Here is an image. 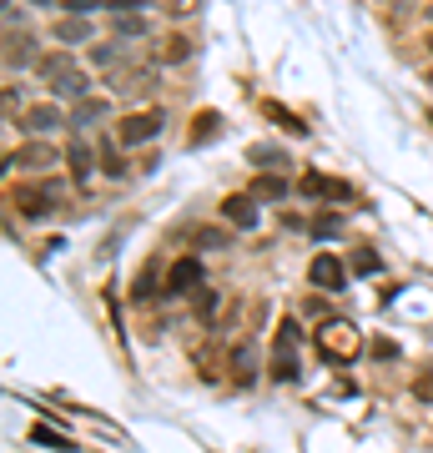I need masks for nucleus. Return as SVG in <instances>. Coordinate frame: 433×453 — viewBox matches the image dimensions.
Returning <instances> with one entry per match:
<instances>
[{"label": "nucleus", "instance_id": "nucleus-29", "mask_svg": "<svg viewBox=\"0 0 433 453\" xmlns=\"http://www.w3.org/2000/svg\"><path fill=\"white\" fill-rule=\"evenodd\" d=\"M414 398H418V403H433V372L414 378Z\"/></svg>", "mask_w": 433, "mask_h": 453}, {"label": "nucleus", "instance_id": "nucleus-26", "mask_svg": "<svg viewBox=\"0 0 433 453\" xmlns=\"http://www.w3.org/2000/svg\"><path fill=\"white\" fill-rule=\"evenodd\" d=\"M197 318H202V323H212V318H217V292H212V288L197 292Z\"/></svg>", "mask_w": 433, "mask_h": 453}, {"label": "nucleus", "instance_id": "nucleus-8", "mask_svg": "<svg viewBox=\"0 0 433 453\" xmlns=\"http://www.w3.org/2000/svg\"><path fill=\"white\" fill-rule=\"evenodd\" d=\"M322 353L328 357H353L358 353V333L348 323H328L322 327Z\"/></svg>", "mask_w": 433, "mask_h": 453}, {"label": "nucleus", "instance_id": "nucleus-21", "mask_svg": "<svg viewBox=\"0 0 433 453\" xmlns=\"http://www.w3.org/2000/svg\"><path fill=\"white\" fill-rule=\"evenodd\" d=\"M151 20L146 16H131V11H116V35H146Z\"/></svg>", "mask_w": 433, "mask_h": 453}, {"label": "nucleus", "instance_id": "nucleus-18", "mask_svg": "<svg viewBox=\"0 0 433 453\" xmlns=\"http://www.w3.org/2000/svg\"><path fill=\"white\" fill-rule=\"evenodd\" d=\"M262 111L273 116V121H277L282 131H292V136H307V127H303V121H298V116L288 111V106H277V101H262Z\"/></svg>", "mask_w": 433, "mask_h": 453}, {"label": "nucleus", "instance_id": "nucleus-25", "mask_svg": "<svg viewBox=\"0 0 433 453\" xmlns=\"http://www.w3.org/2000/svg\"><path fill=\"white\" fill-rule=\"evenodd\" d=\"M247 157H252L257 166H282V162H288V157H282V151H277V146H252V151H247Z\"/></svg>", "mask_w": 433, "mask_h": 453}, {"label": "nucleus", "instance_id": "nucleus-11", "mask_svg": "<svg viewBox=\"0 0 433 453\" xmlns=\"http://www.w3.org/2000/svg\"><path fill=\"white\" fill-rule=\"evenodd\" d=\"M66 166H71V177L76 181H91V166H97V146L91 142H66Z\"/></svg>", "mask_w": 433, "mask_h": 453}, {"label": "nucleus", "instance_id": "nucleus-20", "mask_svg": "<svg viewBox=\"0 0 433 453\" xmlns=\"http://www.w3.org/2000/svg\"><path fill=\"white\" fill-rule=\"evenodd\" d=\"M222 131V116L217 111H197V121H192V142H212Z\"/></svg>", "mask_w": 433, "mask_h": 453}, {"label": "nucleus", "instance_id": "nucleus-16", "mask_svg": "<svg viewBox=\"0 0 433 453\" xmlns=\"http://www.w3.org/2000/svg\"><path fill=\"white\" fill-rule=\"evenodd\" d=\"M187 56H192V41H187V35H166V41L157 46V61L161 65H182Z\"/></svg>", "mask_w": 433, "mask_h": 453}, {"label": "nucleus", "instance_id": "nucleus-1", "mask_svg": "<svg viewBox=\"0 0 433 453\" xmlns=\"http://www.w3.org/2000/svg\"><path fill=\"white\" fill-rule=\"evenodd\" d=\"M11 202H16V211L26 217V222H50V217L61 211V202H66V181L61 177L20 181L16 192H11Z\"/></svg>", "mask_w": 433, "mask_h": 453}, {"label": "nucleus", "instance_id": "nucleus-23", "mask_svg": "<svg viewBox=\"0 0 433 453\" xmlns=\"http://www.w3.org/2000/svg\"><path fill=\"white\" fill-rule=\"evenodd\" d=\"M66 65H76V61H71L66 50H56V56H41V61H35V71H41V76H46V81H50V76H61Z\"/></svg>", "mask_w": 433, "mask_h": 453}, {"label": "nucleus", "instance_id": "nucleus-2", "mask_svg": "<svg viewBox=\"0 0 433 453\" xmlns=\"http://www.w3.org/2000/svg\"><path fill=\"white\" fill-rule=\"evenodd\" d=\"M157 131H161V111L157 106H146V111H131V116L116 121V142L121 146H146Z\"/></svg>", "mask_w": 433, "mask_h": 453}, {"label": "nucleus", "instance_id": "nucleus-10", "mask_svg": "<svg viewBox=\"0 0 433 453\" xmlns=\"http://www.w3.org/2000/svg\"><path fill=\"white\" fill-rule=\"evenodd\" d=\"M61 121H66V116H61V106H56V101H41V106H31V111L20 116V127L31 131V136H46V131H56Z\"/></svg>", "mask_w": 433, "mask_h": 453}, {"label": "nucleus", "instance_id": "nucleus-24", "mask_svg": "<svg viewBox=\"0 0 433 453\" xmlns=\"http://www.w3.org/2000/svg\"><path fill=\"white\" fill-rule=\"evenodd\" d=\"M116 61H121V56H116L112 41H106V46H91V65H97V71H116Z\"/></svg>", "mask_w": 433, "mask_h": 453}, {"label": "nucleus", "instance_id": "nucleus-3", "mask_svg": "<svg viewBox=\"0 0 433 453\" xmlns=\"http://www.w3.org/2000/svg\"><path fill=\"white\" fill-rule=\"evenodd\" d=\"M197 292H202V262L177 257L172 267H166V288H161V297H197Z\"/></svg>", "mask_w": 433, "mask_h": 453}, {"label": "nucleus", "instance_id": "nucleus-7", "mask_svg": "<svg viewBox=\"0 0 433 453\" xmlns=\"http://www.w3.org/2000/svg\"><path fill=\"white\" fill-rule=\"evenodd\" d=\"M61 162V151H56V146L50 142H31V146H20V151H11V157H5V166H11V172H41V166H56Z\"/></svg>", "mask_w": 433, "mask_h": 453}, {"label": "nucleus", "instance_id": "nucleus-28", "mask_svg": "<svg viewBox=\"0 0 433 453\" xmlns=\"http://www.w3.org/2000/svg\"><path fill=\"white\" fill-rule=\"evenodd\" d=\"M222 242H227L222 226H202V232H197V247H222Z\"/></svg>", "mask_w": 433, "mask_h": 453}, {"label": "nucleus", "instance_id": "nucleus-5", "mask_svg": "<svg viewBox=\"0 0 433 453\" xmlns=\"http://www.w3.org/2000/svg\"><path fill=\"white\" fill-rule=\"evenodd\" d=\"M348 262L343 257H333V252H322V257H313V267H307V277H313V288H322V292H343L348 288Z\"/></svg>", "mask_w": 433, "mask_h": 453}, {"label": "nucleus", "instance_id": "nucleus-22", "mask_svg": "<svg viewBox=\"0 0 433 453\" xmlns=\"http://www.w3.org/2000/svg\"><path fill=\"white\" fill-rule=\"evenodd\" d=\"M378 267H383V257H378L373 247H358V252H353V273H358V277H373Z\"/></svg>", "mask_w": 433, "mask_h": 453}, {"label": "nucleus", "instance_id": "nucleus-14", "mask_svg": "<svg viewBox=\"0 0 433 453\" xmlns=\"http://www.w3.org/2000/svg\"><path fill=\"white\" fill-rule=\"evenodd\" d=\"M86 71H81V65H66L61 76H50V96H61V101H81L86 96Z\"/></svg>", "mask_w": 433, "mask_h": 453}, {"label": "nucleus", "instance_id": "nucleus-17", "mask_svg": "<svg viewBox=\"0 0 433 453\" xmlns=\"http://www.w3.org/2000/svg\"><path fill=\"white\" fill-rule=\"evenodd\" d=\"M252 196L257 202H282V196H288V181L282 177H252Z\"/></svg>", "mask_w": 433, "mask_h": 453}, {"label": "nucleus", "instance_id": "nucleus-4", "mask_svg": "<svg viewBox=\"0 0 433 453\" xmlns=\"http://www.w3.org/2000/svg\"><path fill=\"white\" fill-rule=\"evenodd\" d=\"M292 348H298V318H282V327H277V348H273V378L277 383H292V378H298V357H292Z\"/></svg>", "mask_w": 433, "mask_h": 453}, {"label": "nucleus", "instance_id": "nucleus-9", "mask_svg": "<svg viewBox=\"0 0 433 453\" xmlns=\"http://www.w3.org/2000/svg\"><path fill=\"white\" fill-rule=\"evenodd\" d=\"M222 217L232 226H242V232H247V226H257V217H262V211H257V196L252 192H242V196H222Z\"/></svg>", "mask_w": 433, "mask_h": 453}, {"label": "nucleus", "instance_id": "nucleus-13", "mask_svg": "<svg viewBox=\"0 0 433 453\" xmlns=\"http://www.w3.org/2000/svg\"><path fill=\"white\" fill-rule=\"evenodd\" d=\"M35 61V41L26 31L16 35V26H5V71H16V65H31Z\"/></svg>", "mask_w": 433, "mask_h": 453}, {"label": "nucleus", "instance_id": "nucleus-31", "mask_svg": "<svg viewBox=\"0 0 433 453\" xmlns=\"http://www.w3.org/2000/svg\"><path fill=\"white\" fill-rule=\"evenodd\" d=\"M423 50H429V56H433V26H429V35H423Z\"/></svg>", "mask_w": 433, "mask_h": 453}, {"label": "nucleus", "instance_id": "nucleus-32", "mask_svg": "<svg viewBox=\"0 0 433 453\" xmlns=\"http://www.w3.org/2000/svg\"><path fill=\"white\" fill-rule=\"evenodd\" d=\"M429 20H433V5H429Z\"/></svg>", "mask_w": 433, "mask_h": 453}, {"label": "nucleus", "instance_id": "nucleus-27", "mask_svg": "<svg viewBox=\"0 0 433 453\" xmlns=\"http://www.w3.org/2000/svg\"><path fill=\"white\" fill-rule=\"evenodd\" d=\"M307 232L313 237H337L343 232V217H318V222H307Z\"/></svg>", "mask_w": 433, "mask_h": 453}, {"label": "nucleus", "instance_id": "nucleus-12", "mask_svg": "<svg viewBox=\"0 0 433 453\" xmlns=\"http://www.w3.org/2000/svg\"><path fill=\"white\" fill-rule=\"evenodd\" d=\"M50 35H56V46H86V41L97 35V26H91L86 16H66V20H56Z\"/></svg>", "mask_w": 433, "mask_h": 453}, {"label": "nucleus", "instance_id": "nucleus-6", "mask_svg": "<svg viewBox=\"0 0 433 453\" xmlns=\"http://www.w3.org/2000/svg\"><path fill=\"white\" fill-rule=\"evenodd\" d=\"M298 192H303V196H318V202H348V181H343V177H328V172H303Z\"/></svg>", "mask_w": 433, "mask_h": 453}, {"label": "nucleus", "instance_id": "nucleus-30", "mask_svg": "<svg viewBox=\"0 0 433 453\" xmlns=\"http://www.w3.org/2000/svg\"><path fill=\"white\" fill-rule=\"evenodd\" d=\"M35 443H50V449H66L61 434H50V428H35Z\"/></svg>", "mask_w": 433, "mask_h": 453}, {"label": "nucleus", "instance_id": "nucleus-19", "mask_svg": "<svg viewBox=\"0 0 433 453\" xmlns=\"http://www.w3.org/2000/svg\"><path fill=\"white\" fill-rule=\"evenodd\" d=\"M101 116H106V96H81L76 101V111H71V121H76V127H86V121H101Z\"/></svg>", "mask_w": 433, "mask_h": 453}, {"label": "nucleus", "instance_id": "nucleus-15", "mask_svg": "<svg viewBox=\"0 0 433 453\" xmlns=\"http://www.w3.org/2000/svg\"><path fill=\"white\" fill-rule=\"evenodd\" d=\"M232 378H237V383H252V378H257V348L247 338L232 348Z\"/></svg>", "mask_w": 433, "mask_h": 453}]
</instances>
